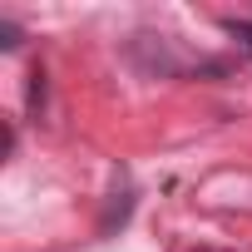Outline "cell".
<instances>
[{
	"mask_svg": "<svg viewBox=\"0 0 252 252\" xmlns=\"http://www.w3.org/2000/svg\"><path fill=\"white\" fill-rule=\"evenodd\" d=\"M227 35H232V40H242V50L252 55V20H227Z\"/></svg>",
	"mask_w": 252,
	"mask_h": 252,
	"instance_id": "1",
	"label": "cell"
},
{
	"mask_svg": "<svg viewBox=\"0 0 252 252\" xmlns=\"http://www.w3.org/2000/svg\"><path fill=\"white\" fill-rule=\"evenodd\" d=\"M0 45H5V50H15V45H20V30H15L10 20H0Z\"/></svg>",
	"mask_w": 252,
	"mask_h": 252,
	"instance_id": "2",
	"label": "cell"
},
{
	"mask_svg": "<svg viewBox=\"0 0 252 252\" xmlns=\"http://www.w3.org/2000/svg\"><path fill=\"white\" fill-rule=\"evenodd\" d=\"M193 252H222V247H193Z\"/></svg>",
	"mask_w": 252,
	"mask_h": 252,
	"instance_id": "3",
	"label": "cell"
}]
</instances>
